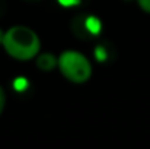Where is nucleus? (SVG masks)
Here are the masks:
<instances>
[{"instance_id": "obj_1", "label": "nucleus", "mask_w": 150, "mask_h": 149, "mask_svg": "<svg viewBox=\"0 0 150 149\" xmlns=\"http://www.w3.org/2000/svg\"><path fill=\"white\" fill-rule=\"evenodd\" d=\"M1 46L12 58L25 61L34 58L38 54L41 43L37 32H34L31 28L16 25L4 32Z\"/></svg>"}, {"instance_id": "obj_2", "label": "nucleus", "mask_w": 150, "mask_h": 149, "mask_svg": "<svg viewBox=\"0 0 150 149\" xmlns=\"http://www.w3.org/2000/svg\"><path fill=\"white\" fill-rule=\"evenodd\" d=\"M58 67L63 76L73 83H85L92 76V66L89 60L74 50H66L60 54Z\"/></svg>"}, {"instance_id": "obj_3", "label": "nucleus", "mask_w": 150, "mask_h": 149, "mask_svg": "<svg viewBox=\"0 0 150 149\" xmlns=\"http://www.w3.org/2000/svg\"><path fill=\"white\" fill-rule=\"evenodd\" d=\"M57 64H58V60H57L55 56L51 54V53H44V54L38 56V58H37V66H38L42 72H50Z\"/></svg>"}, {"instance_id": "obj_4", "label": "nucleus", "mask_w": 150, "mask_h": 149, "mask_svg": "<svg viewBox=\"0 0 150 149\" xmlns=\"http://www.w3.org/2000/svg\"><path fill=\"white\" fill-rule=\"evenodd\" d=\"M83 22H85V31L89 35H99V32L102 31V24H100L99 18H96V16H86Z\"/></svg>"}, {"instance_id": "obj_5", "label": "nucleus", "mask_w": 150, "mask_h": 149, "mask_svg": "<svg viewBox=\"0 0 150 149\" xmlns=\"http://www.w3.org/2000/svg\"><path fill=\"white\" fill-rule=\"evenodd\" d=\"M26 88H28V79H26V78L19 76V78H16V79L13 81V89H15V91L23 92V91H26Z\"/></svg>"}, {"instance_id": "obj_6", "label": "nucleus", "mask_w": 150, "mask_h": 149, "mask_svg": "<svg viewBox=\"0 0 150 149\" xmlns=\"http://www.w3.org/2000/svg\"><path fill=\"white\" fill-rule=\"evenodd\" d=\"M93 56H95V58L98 61H105L108 58V51H106V48L103 46H98L93 50Z\"/></svg>"}, {"instance_id": "obj_7", "label": "nucleus", "mask_w": 150, "mask_h": 149, "mask_svg": "<svg viewBox=\"0 0 150 149\" xmlns=\"http://www.w3.org/2000/svg\"><path fill=\"white\" fill-rule=\"evenodd\" d=\"M137 3L146 13H150V0H137Z\"/></svg>"}, {"instance_id": "obj_8", "label": "nucleus", "mask_w": 150, "mask_h": 149, "mask_svg": "<svg viewBox=\"0 0 150 149\" xmlns=\"http://www.w3.org/2000/svg\"><path fill=\"white\" fill-rule=\"evenodd\" d=\"M61 6H64V7H69V6H76V4H79L80 3V0H57Z\"/></svg>"}, {"instance_id": "obj_9", "label": "nucleus", "mask_w": 150, "mask_h": 149, "mask_svg": "<svg viewBox=\"0 0 150 149\" xmlns=\"http://www.w3.org/2000/svg\"><path fill=\"white\" fill-rule=\"evenodd\" d=\"M4 104H6L4 91H3V88L0 86V115H1V113H3V110H4Z\"/></svg>"}, {"instance_id": "obj_10", "label": "nucleus", "mask_w": 150, "mask_h": 149, "mask_svg": "<svg viewBox=\"0 0 150 149\" xmlns=\"http://www.w3.org/2000/svg\"><path fill=\"white\" fill-rule=\"evenodd\" d=\"M3 37H4V32L0 29V44H3Z\"/></svg>"}, {"instance_id": "obj_11", "label": "nucleus", "mask_w": 150, "mask_h": 149, "mask_svg": "<svg viewBox=\"0 0 150 149\" xmlns=\"http://www.w3.org/2000/svg\"><path fill=\"white\" fill-rule=\"evenodd\" d=\"M25 1H35V0H25Z\"/></svg>"}, {"instance_id": "obj_12", "label": "nucleus", "mask_w": 150, "mask_h": 149, "mask_svg": "<svg viewBox=\"0 0 150 149\" xmlns=\"http://www.w3.org/2000/svg\"><path fill=\"white\" fill-rule=\"evenodd\" d=\"M124 1H131V0H124Z\"/></svg>"}]
</instances>
